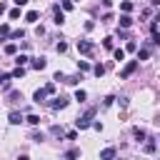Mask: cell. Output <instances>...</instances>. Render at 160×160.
I'll use <instances>...</instances> for the list:
<instances>
[{"instance_id":"cell-1","label":"cell","mask_w":160,"mask_h":160,"mask_svg":"<svg viewBox=\"0 0 160 160\" xmlns=\"http://www.w3.org/2000/svg\"><path fill=\"white\" fill-rule=\"evenodd\" d=\"M92 118H95V108H88V110H85V115H80V118L75 120L78 130H85V128H90V125H92Z\"/></svg>"},{"instance_id":"cell-2","label":"cell","mask_w":160,"mask_h":160,"mask_svg":"<svg viewBox=\"0 0 160 160\" xmlns=\"http://www.w3.org/2000/svg\"><path fill=\"white\" fill-rule=\"evenodd\" d=\"M52 92H55V82H48L45 88H40V90H35V95H32V100H35V102H42V100H45L48 95H52Z\"/></svg>"},{"instance_id":"cell-3","label":"cell","mask_w":160,"mask_h":160,"mask_svg":"<svg viewBox=\"0 0 160 160\" xmlns=\"http://www.w3.org/2000/svg\"><path fill=\"white\" fill-rule=\"evenodd\" d=\"M75 48H78V52H80V55H92V50H95V45H92L90 40H78V42H75Z\"/></svg>"},{"instance_id":"cell-4","label":"cell","mask_w":160,"mask_h":160,"mask_svg":"<svg viewBox=\"0 0 160 160\" xmlns=\"http://www.w3.org/2000/svg\"><path fill=\"white\" fill-rule=\"evenodd\" d=\"M135 70H138V60H130V62H128V65H125V68L120 70V80H125V78H130V75H132Z\"/></svg>"},{"instance_id":"cell-5","label":"cell","mask_w":160,"mask_h":160,"mask_svg":"<svg viewBox=\"0 0 160 160\" xmlns=\"http://www.w3.org/2000/svg\"><path fill=\"white\" fill-rule=\"evenodd\" d=\"M8 120H10V125H20L25 118H22V112H18V110H12L10 115H8Z\"/></svg>"},{"instance_id":"cell-6","label":"cell","mask_w":160,"mask_h":160,"mask_svg":"<svg viewBox=\"0 0 160 160\" xmlns=\"http://www.w3.org/2000/svg\"><path fill=\"white\" fill-rule=\"evenodd\" d=\"M52 15H55V25H62V22H65V15L60 12L58 5H52Z\"/></svg>"},{"instance_id":"cell-7","label":"cell","mask_w":160,"mask_h":160,"mask_svg":"<svg viewBox=\"0 0 160 160\" xmlns=\"http://www.w3.org/2000/svg\"><path fill=\"white\" fill-rule=\"evenodd\" d=\"M115 158V148H105V150H100V160H112Z\"/></svg>"},{"instance_id":"cell-8","label":"cell","mask_w":160,"mask_h":160,"mask_svg":"<svg viewBox=\"0 0 160 160\" xmlns=\"http://www.w3.org/2000/svg\"><path fill=\"white\" fill-rule=\"evenodd\" d=\"M38 18H40L38 10H28V12H25V20H28V22H38Z\"/></svg>"},{"instance_id":"cell-9","label":"cell","mask_w":160,"mask_h":160,"mask_svg":"<svg viewBox=\"0 0 160 160\" xmlns=\"http://www.w3.org/2000/svg\"><path fill=\"white\" fill-rule=\"evenodd\" d=\"M45 65H48L45 58H35V60H32V70H45Z\"/></svg>"},{"instance_id":"cell-10","label":"cell","mask_w":160,"mask_h":160,"mask_svg":"<svg viewBox=\"0 0 160 160\" xmlns=\"http://www.w3.org/2000/svg\"><path fill=\"white\" fill-rule=\"evenodd\" d=\"M65 105H68V100H65V98H55V100H52V110H62Z\"/></svg>"},{"instance_id":"cell-11","label":"cell","mask_w":160,"mask_h":160,"mask_svg":"<svg viewBox=\"0 0 160 160\" xmlns=\"http://www.w3.org/2000/svg\"><path fill=\"white\" fill-rule=\"evenodd\" d=\"M130 25H132V18H130L128 12H125V15H120V28H130Z\"/></svg>"},{"instance_id":"cell-12","label":"cell","mask_w":160,"mask_h":160,"mask_svg":"<svg viewBox=\"0 0 160 160\" xmlns=\"http://www.w3.org/2000/svg\"><path fill=\"white\" fill-rule=\"evenodd\" d=\"M78 158H80V150H78V148H72V150L65 152V160H78Z\"/></svg>"},{"instance_id":"cell-13","label":"cell","mask_w":160,"mask_h":160,"mask_svg":"<svg viewBox=\"0 0 160 160\" xmlns=\"http://www.w3.org/2000/svg\"><path fill=\"white\" fill-rule=\"evenodd\" d=\"M80 80H82V75H68V78H65V82H68V85H78Z\"/></svg>"},{"instance_id":"cell-14","label":"cell","mask_w":160,"mask_h":160,"mask_svg":"<svg viewBox=\"0 0 160 160\" xmlns=\"http://www.w3.org/2000/svg\"><path fill=\"white\" fill-rule=\"evenodd\" d=\"M10 38H12V40H22V38H25V30H12Z\"/></svg>"},{"instance_id":"cell-15","label":"cell","mask_w":160,"mask_h":160,"mask_svg":"<svg viewBox=\"0 0 160 160\" xmlns=\"http://www.w3.org/2000/svg\"><path fill=\"white\" fill-rule=\"evenodd\" d=\"M148 58H150V50H148V48L138 50V60H148Z\"/></svg>"},{"instance_id":"cell-16","label":"cell","mask_w":160,"mask_h":160,"mask_svg":"<svg viewBox=\"0 0 160 160\" xmlns=\"http://www.w3.org/2000/svg\"><path fill=\"white\" fill-rule=\"evenodd\" d=\"M10 75H12V78H22V75H25V68H22V65H18V68H15Z\"/></svg>"},{"instance_id":"cell-17","label":"cell","mask_w":160,"mask_h":160,"mask_svg":"<svg viewBox=\"0 0 160 160\" xmlns=\"http://www.w3.org/2000/svg\"><path fill=\"white\" fill-rule=\"evenodd\" d=\"M85 98H88L85 90H75V100H78V102H85Z\"/></svg>"},{"instance_id":"cell-18","label":"cell","mask_w":160,"mask_h":160,"mask_svg":"<svg viewBox=\"0 0 160 160\" xmlns=\"http://www.w3.org/2000/svg\"><path fill=\"white\" fill-rule=\"evenodd\" d=\"M132 135H135V140H145V130H142V128H135Z\"/></svg>"},{"instance_id":"cell-19","label":"cell","mask_w":160,"mask_h":160,"mask_svg":"<svg viewBox=\"0 0 160 160\" xmlns=\"http://www.w3.org/2000/svg\"><path fill=\"white\" fill-rule=\"evenodd\" d=\"M120 10H122V12H130V10H132V2H130V0H122Z\"/></svg>"},{"instance_id":"cell-20","label":"cell","mask_w":160,"mask_h":160,"mask_svg":"<svg viewBox=\"0 0 160 160\" xmlns=\"http://www.w3.org/2000/svg\"><path fill=\"white\" fill-rule=\"evenodd\" d=\"M0 35H2V38H8V35H10V25H8V22H2V25H0Z\"/></svg>"},{"instance_id":"cell-21","label":"cell","mask_w":160,"mask_h":160,"mask_svg":"<svg viewBox=\"0 0 160 160\" xmlns=\"http://www.w3.org/2000/svg\"><path fill=\"white\" fill-rule=\"evenodd\" d=\"M78 70H80V72H88V70H90V62L80 60V62H78Z\"/></svg>"},{"instance_id":"cell-22","label":"cell","mask_w":160,"mask_h":160,"mask_svg":"<svg viewBox=\"0 0 160 160\" xmlns=\"http://www.w3.org/2000/svg\"><path fill=\"white\" fill-rule=\"evenodd\" d=\"M8 98H10V102H18V100H22V95H20L18 90H12V92H10Z\"/></svg>"},{"instance_id":"cell-23","label":"cell","mask_w":160,"mask_h":160,"mask_svg":"<svg viewBox=\"0 0 160 160\" xmlns=\"http://www.w3.org/2000/svg\"><path fill=\"white\" fill-rule=\"evenodd\" d=\"M25 120H28L30 125H40V115H28Z\"/></svg>"},{"instance_id":"cell-24","label":"cell","mask_w":160,"mask_h":160,"mask_svg":"<svg viewBox=\"0 0 160 160\" xmlns=\"http://www.w3.org/2000/svg\"><path fill=\"white\" fill-rule=\"evenodd\" d=\"M155 148H158V145H155V142H152V140H148V142H145V148H142V150H145V152H155Z\"/></svg>"},{"instance_id":"cell-25","label":"cell","mask_w":160,"mask_h":160,"mask_svg":"<svg viewBox=\"0 0 160 160\" xmlns=\"http://www.w3.org/2000/svg\"><path fill=\"white\" fill-rule=\"evenodd\" d=\"M15 50H18V45H15V42H10V45H5V52H8V55H15Z\"/></svg>"},{"instance_id":"cell-26","label":"cell","mask_w":160,"mask_h":160,"mask_svg":"<svg viewBox=\"0 0 160 160\" xmlns=\"http://www.w3.org/2000/svg\"><path fill=\"white\" fill-rule=\"evenodd\" d=\"M28 60H30L28 55H18V58H15V62H18V65H28Z\"/></svg>"},{"instance_id":"cell-27","label":"cell","mask_w":160,"mask_h":160,"mask_svg":"<svg viewBox=\"0 0 160 160\" xmlns=\"http://www.w3.org/2000/svg\"><path fill=\"white\" fill-rule=\"evenodd\" d=\"M92 72H95V75H98V78H100V75H102V72H105V65H100V62H98V65H95V68H92Z\"/></svg>"},{"instance_id":"cell-28","label":"cell","mask_w":160,"mask_h":160,"mask_svg":"<svg viewBox=\"0 0 160 160\" xmlns=\"http://www.w3.org/2000/svg\"><path fill=\"white\" fill-rule=\"evenodd\" d=\"M55 50H58V52H65V50H68V42H62V40H60V42L55 45Z\"/></svg>"},{"instance_id":"cell-29","label":"cell","mask_w":160,"mask_h":160,"mask_svg":"<svg viewBox=\"0 0 160 160\" xmlns=\"http://www.w3.org/2000/svg\"><path fill=\"white\" fill-rule=\"evenodd\" d=\"M115 60H118V62H120V60H125V50H120V48H118V50H115Z\"/></svg>"},{"instance_id":"cell-30","label":"cell","mask_w":160,"mask_h":160,"mask_svg":"<svg viewBox=\"0 0 160 160\" xmlns=\"http://www.w3.org/2000/svg\"><path fill=\"white\" fill-rule=\"evenodd\" d=\"M20 18V8H15V10H10V20H18Z\"/></svg>"},{"instance_id":"cell-31","label":"cell","mask_w":160,"mask_h":160,"mask_svg":"<svg viewBox=\"0 0 160 160\" xmlns=\"http://www.w3.org/2000/svg\"><path fill=\"white\" fill-rule=\"evenodd\" d=\"M125 50H128V52H132V50H138V42H135V40H130V42H128V48H125Z\"/></svg>"},{"instance_id":"cell-32","label":"cell","mask_w":160,"mask_h":160,"mask_svg":"<svg viewBox=\"0 0 160 160\" xmlns=\"http://www.w3.org/2000/svg\"><path fill=\"white\" fill-rule=\"evenodd\" d=\"M65 78H68L65 72H55V78H52V80H58V82H65Z\"/></svg>"},{"instance_id":"cell-33","label":"cell","mask_w":160,"mask_h":160,"mask_svg":"<svg viewBox=\"0 0 160 160\" xmlns=\"http://www.w3.org/2000/svg\"><path fill=\"white\" fill-rule=\"evenodd\" d=\"M62 10H72V0H62Z\"/></svg>"},{"instance_id":"cell-34","label":"cell","mask_w":160,"mask_h":160,"mask_svg":"<svg viewBox=\"0 0 160 160\" xmlns=\"http://www.w3.org/2000/svg\"><path fill=\"white\" fill-rule=\"evenodd\" d=\"M102 45H105V48L110 50V48H112V38H105V40H102Z\"/></svg>"},{"instance_id":"cell-35","label":"cell","mask_w":160,"mask_h":160,"mask_svg":"<svg viewBox=\"0 0 160 160\" xmlns=\"http://www.w3.org/2000/svg\"><path fill=\"white\" fill-rule=\"evenodd\" d=\"M15 5H18V8H22V5H28V0H15Z\"/></svg>"},{"instance_id":"cell-36","label":"cell","mask_w":160,"mask_h":160,"mask_svg":"<svg viewBox=\"0 0 160 160\" xmlns=\"http://www.w3.org/2000/svg\"><path fill=\"white\" fill-rule=\"evenodd\" d=\"M18 160H30V158H28V155H20V158H18Z\"/></svg>"},{"instance_id":"cell-37","label":"cell","mask_w":160,"mask_h":160,"mask_svg":"<svg viewBox=\"0 0 160 160\" xmlns=\"http://www.w3.org/2000/svg\"><path fill=\"white\" fill-rule=\"evenodd\" d=\"M155 125H158V128H160V115H158V118H155Z\"/></svg>"},{"instance_id":"cell-38","label":"cell","mask_w":160,"mask_h":160,"mask_svg":"<svg viewBox=\"0 0 160 160\" xmlns=\"http://www.w3.org/2000/svg\"><path fill=\"white\" fill-rule=\"evenodd\" d=\"M150 2H152V5H160V0H150Z\"/></svg>"},{"instance_id":"cell-39","label":"cell","mask_w":160,"mask_h":160,"mask_svg":"<svg viewBox=\"0 0 160 160\" xmlns=\"http://www.w3.org/2000/svg\"><path fill=\"white\" fill-rule=\"evenodd\" d=\"M0 78H2V72H0Z\"/></svg>"}]
</instances>
